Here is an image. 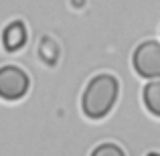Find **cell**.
<instances>
[{"label": "cell", "mask_w": 160, "mask_h": 156, "mask_svg": "<svg viewBox=\"0 0 160 156\" xmlns=\"http://www.w3.org/2000/svg\"><path fill=\"white\" fill-rule=\"evenodd\" d=\"M148 156H160V154H148Z\"/></svg>", "instance_id": "7"}, {"label": "cell", "mask_w": 160, "mask_h": 156, "mask_svg": "<svg viewBox=\"0 0 160 156\" xmlns=\"http://www.w3.org/2000/svg\"><path fill=\"white\" fill-rule=\"evenodd\" d=\"M142 98H144V105L148 108V112L160 118V81L148 83V85L144 87Z\"/></svg>", "instance_id": "5"}, {"label": "cell", "mask_w": 160, "mask_h": 156, "mask_svg": "<svg viewBox=\"0 0 160 156\" xmlns=\"http://www.w3.org/2000/svg\"><path fill=\"white\" fill-rule=\"evenodd\" d=\"M134 69L142 77H160V43L146 41L134 51Z\"/></svg>", "instance_id": "3"}, {"label": "cell", "mask_w": 160, "mask_h": 156, "mask_svg": "<svg viewBox=\"0 0 160 156\" xmlns=\"http://www.w3.org/2000/svg\"><path fill=\"white\" fill-rule=\"evenodd\" d=\"M24 43H27V28H24L22 20H14V23H10L4 28L2 45H4L6 51L14 53V51H18V49H22Z\"/></svg>", "instance_id": "4"}, {"label": "cell", "mask_w": 160, "mask_h": 156, "mask_svg": "<svg viewBox=\"0 0 160 156\" xmlns=\"http://www.w3.org/2000/svg\"><path fill=\"white\" fill-rule=\"evenodd\" d=\"M91 156H126L124 150L118 144H112V142H106V144L98 146V148L91 152Z\"/></svg>", "instance_id": "6"}, {"label": "cell", "mask_w": 160, "mask_h": 156, "mask_svg": "<svg viewBox=\"0 0 160 156\" xmlns=\"http://www.w3.org/2000/svg\"><path fill=\"white\" fill-rule=\"evenodd\" d=\"M118 79L113 75L102 73L95 75L85 87V93L81 99V108L83 113L91 120H102L103 116H108L109 109L113 108L118 99Z\"/></svg>", "instance_id": "1"}, {"label": "cell", "mask_w": 160, "mask_h": 156, "mask_svg": "<svg viewBox=\"0 0 160 156\" xmlns=\"http://www.w3.org/2000/svg\"><path fill=\"white\" fill-rule=\"evenodd\" d=\"M31 87L27 71L16 65H4L0 67V98L6 102H16L24 98Z\"/></svg>", "instance_id": "2"}]
</instances>
